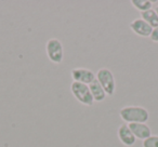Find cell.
I'll list each match as a JSON object with an SVG mask.
<instances>
[{"mask_svg": "<svg viewBox=\"0 0 158 147\" xmlns=\"http://www.w3.org/2000/svg\"><path fill=\"white\" fill-rule=\"evenodd\" d=\"M119 116L125 122L129 123H145L149 119V112L142 106H125L119 110Z\"/></svg>", "mask_w": 158, "mask_h": 147, "instance_id": "6da1fadb", "label": "cell"}, {"mask_svg": "<svg viewBox=\"0 0 158 147\" xmlns=\"http://www.w3.org/2000/svg\"><path fill=\"white\" fill-rule=\"evenodd\" d=\"M46 52L49 59L54 64H61L64 59V48L56 38H51L46 43Z\"/></svg>", "mask_w": 158, "mask_h": 147, "instance_id": "277c9868", "label": "cell"}, {"mask_svg": "<svg viewBox=\"0 0 158 147\" xmlns=\"http://www.w3.org/2000/svg\"><path fill=\"white\" fill-rule=\"evenodd\" d=\"M130 28L132 29L134 34L144 38L151 37L152 31H153V28L142 18H135V20L132 21L130 23Z\"/></svg>", "mask_w": 158, "mask_h": 147, "instance_id": "8992f818", "label": "cell"}, {"mask_svg": "<svg viewBox=\"0 0 158 147\" xmlns=\"http://www.w3.org/2000/svg\"><path fill=\"white\" fill-rule=\"evenodd\" d=\"M141 18L144 20L153 29L156 28V27H158V15L154 9L142 12V13H141Z\"/></svg>", "mask_w": 158, "mask_h": 147, "instance_id": "30bf717a", "label": "cell"}, {"mask_svg": "<svg viewBox=\"0 0 158 147\" xmlns=\"http://www.w3.org/2000/svg\"><path fill=\"white\" fill-rule=\"evenodd\" d=\"M155 11H156V13H157V15H158V6H157V7H156Z\"/></svg>", "mask_w": 158, "mask_h": 147, "instance_id": "5bb4252c", "label": "cell"}, {"mask_svg": "<svg viewBox=\"0 0 158 147\" xmlns=\"http://www.w3.org/2000/svg\"><path fill=\"white\" fill-rule=\"evenodd\" d=\"M89 89H90V92L92 94V97L94 100V102H103L105 100V97L107 96L104 91V89L102 88V86L100 84V82L97 80H93L90 84H89Z\"/></svg>", "mask_w": 158, "mask_h": 147, "instance_id": "9c48e42d", "label": "cell"}, {"mask_svg": "<svg viewBox=\"0 0 158 147\" xmlns=\"http://www.w3.org/2000/svg\"><path fill=\"white\" fill-rule=\"evenodd\" d=\"M117 135L118 138L121 143H123L125 146H133L135 144L136 137L133 135V133L130 130L129 125L127 123H123L120 127L118 128V131H117Z\"/></svg>", "mask_w": 158, "mask_h": 147, "instance_id": "52a82bcc", "label": "cell"}, {"mask_svg": "<svg viewBox=\"0 0 158 147\" xmlns=\"http://www.w3.org/2000/svg\"><path fill=\"white\" fill-rule=\"evenodd\" d=\"M70 92L73 93L75 99H76L79 103L84 104V105L92 106L93 103H94V100H93L88 84L74 81L70 84Z\"/></svg>", "mask_w": 158, "mask_h": 147, "instance_id": "7a4b0ae2", "label": "cell"}, {"mask_svg": "<svg viewBox=\"0 0 158 147\" xmlns=\"http://www.w3.org/2000/svg\"><path fill=\"white\" fill-rule=\"evenodd\" d=\"M129 128L136 138L144 141L152 135V130L146 123H129Z\"/></svg>", "mask_w": 158, "mask_h": 147, "instance_id": "ba28073f", "label": "cell"}, {"mask_svg": "<svg viewBox=\"0 0 158 147\" xmlns=\"http://www.w3.org/2000/svg\"><path fill=\"white\" fill-rule=\"evenodd\" d=\"M131 3L136 10H139V11L141 12V13L151 10L152 6H153V2L149 1V0H132Z\"/></svg>", "mask_w": 158, "mask_h": 147, "instance_id": "8fae6325", "label": "cell"}, {"mask_svg": "<svg viewBox=\"0 0 158 147\" xmlns=\"http://www.w3.org/2000/svg\"><path fill=\"white\" fill-rule=\"evenodd\" d=\"M143 147H158V135H151L143 141Z\"/></svg>", "mask_w": 158, "mask_h": 147, "instance_id": "7c38bea8", "label": "cell"}, {"mask_svg": "<svg viewBox=\"0 0 158 147\" xmlns=\"http://www.w3.org/2000/svg\"><path fill=\"white\" fill-rule=\"evenodd\" d=\"M151 40L154 42H158V27H156V28L153 29V31H152V35H151Z\"/></svg>", "mask_w": 158, "mask_h": 147, "instance_id": "4fadbf2b", "label": "cell"}, {"mask_svg": "<svg viewBox=\"0 0 158 147\" xmlns=\"http://www.w3.org/2000/svg\"><path fill=\"white\" fill-rule=\"evenodd\" d=\"M97 80L100 82L102 88L104 89L106 95L108 96H113L116 90V81L113 72L110 71L108 68H101L98 70L97 72Z\"/></svg>", "mask_w": 158, "mask_h": 147, "instance_id": "3957f363", "label": "cell"}, {"mask_svg": "<svg viewBox=\"0 0 158 147\" xmlns=\"http://www.w3.org/2000/svg\"><path fill=\"white\" fill-rule=\"evenodd\" d=\"M70 76L75 82H80V84H88V86L97 78L94 72L87 68H74L70 71Z\"/></svg>", "mask_w": 158, "mask_h": 147, "instance_id": "5b68a950", "label": "cell"}]
</instances>
